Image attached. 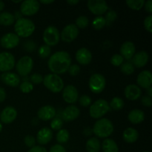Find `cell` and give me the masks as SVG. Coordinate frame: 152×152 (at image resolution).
<instances>
[{
	"label": "cell",
	"instance_id": "cell-44",
	"mask_svg": "<svg viewBox=\"0 0 152 152\" xmlns=\"http://www.w3.org/2000/svg\"><path fill=\"white\" fill-rule=\"evenodd\" d=\"M24 142H25V145L28 148H32V147L35 146L36 143V140L35 138L34 137L31 135H27L25 137V140H24Z\"/></svg>",
	"mask_w": 152,
	"mask_h": 152
},
{
	"label": "cell",
	"instance_id": "cell-16",
	"mask_svg": "<svg viewBox=\"0 0 152 152\" xmlns=\"http://www.w3.org/2000/svg\"><path fill=\"white\" fill-rule=\"evenodd\" d=\"M56 111L54 107L51 105H45L41 107L37 112V117L39 120L48 121L53 119L56 116Z\"/></svg>",
	"mask_w": 152,
	"mask_h": 152
},
{
	"label": "cell",
	"instance_id": "cell-22",
	"mask_svg": "<svg viewBox=\"0 0 152 152\" xmlns=\"http://www.w3.org/2000/svg\"><path fill=\"white\" fill-rule=\"evenodd\" d=\"M80 109L75 105H69L62 111V119L65 122H71L76 120L80 116Z\"/></svg>",
	"mask_w": 152,
	"mask_h": 152
},
{
	"label": "cell",
	"instance_id": "cell-13",
	"mask_svg": "<svg viewBox=\"0 0 152 152\" xmlns=\"http://www.w3.org/2000/svg\"><path fill=\"white\" fill-rule=\"evenodd\" d=\"M19 43V37L13 33H7L1 37L0 44L5 49H13Z\"/></svg>",
	"mask_w": 152,
	"mask_h": 152
},
{
	"label": "cell",
	"instance_id": "cell-36",
	"mask_svg": "<svg viewBox=\"0 0 152 152\" xmlns=\"http://www.w3.org/2000/svg\"><path fill=\"white\" fill-rule=\"evenodd\" d=\"M105 24L107 25H112L113 22L117 19V13H116L115 10H109L105 14Z\"/></svg>",
	"mask_w": 152,
	"mask_h": 152
},
{
	"label": "cell",
	"instance_id": "cell-14",
	"mask_svg": "<svg viewBox=\"0 0 152 152\" xmlns=\"http://www.w3.org/2000/svg\"><path fill=\"white\" fill-rule=\"evenodd\" d=\"M62 97L67 103H75L79 97V93L77 88L71 85L67 86L65 88H63Z\"/></svg>",
	"mask_w": 152,
	"mask_h": 152
},
{
	"label": "cell",
	"instance_id": "cell-33",
	"mask_svg": "<svg viewBox=\"0 0 152 152\" xmlns=\"http://www.w3.org/2000/svg\"><path fill=\"white\" fill-rule=\"evenodd\" d=\"M126 4L132 10H139L144 6L145 1L144 0H127Z\"/></svg>",
	"mask_w": 152,
	"mask_h": 152
},
{
	"label": "cell",
	"instance_id": "cell-35",
	"mask_svg": "<svg viewBox=\"0 0 152 152\" xmlns=\"http://www.w3.org/2000/svg\"><path fill=\"white\" fill-rule=\"evenodd\" d=\"M50 53H51V48L50 46L46 45H42L38 50L39 56L42 59H46L50 56Z\"/></svg>",
	"mask_w": 152,
	"mask_h": 152
},
{
	"label": "cell",
	"instance_id": "cell-20",
	"mask_svg": "<svg viewBox=\"0 0 152 152\" xmlns=\"http://www.w3.org/2000/svg\"><path fill=\"white\" fill-rule=\"evenodd\" d=\"M76 59L81 65H87L91 62L92 54L87 48H81L76 53Z\"/></svg>",
	"mask_w": 152,
	"mask_h": 152
},
{
	"label": "cell",
	"instance_id": "cell-5",
	"mask_svg": "<svg viewBox=\"0 0 152 152\" xmlns=\"http://www.w3.org/2000/svg\"><path fill=\"white\" fill-rule=\"evenodd\" d=\"M110 106L108 102L103 99L95 101L90 107V116L94 119H99L109 111Z\"/></svg>",
	"mask_w": 152,
	"mask_h": 152
},
{
	"label": "cell",
	"instance_id": "cell-58",
	"mask_svg": "<svg viewBox=\"0 0 152 152\" xmlns=\"http://www.w3.org/2000/svg\"><path fill=\"white\" fill-rule=\"evenodd\" d=\"M13 2H15V3H19V2H22V1H13Z\"/></svg>",
	"mask_w": 152,
	"mask_h": 152
},
{
	"label": "cell",
	"instance_id": "cell-42",
	"mask_svg": "<svg viewBox=\"0 0 152 152\" xmlns=\"http://www.w3.org/2000/svg\"><path fill=\"white\" fill-rule=\"evenodd\" d=\"M91 98L88 95H83L80 97L79 99V102H80V105H82L83 107H88L91 104Z\"/></svg>",
	"mask_w": 152,
	"mask_h": 152
},
{
	"label": "cell",
	"instance_id": "cell-50",
	"mask_svg": "<svg viewBox=\"0 0 152 152\" xmlns=\"http://www.w3.org/2000/svg\"><path fill=\"white\" fill-rule=\"evenodd\" d=\"M144 7H145V10L148 12V13H152V1L151 0H148L144 4Z\"/></svg>",
	"mask_w": 152,
	"mask_h": 152
},
{
	"label": "cell",
	"instance_id": "cell-10",
	"mask_svg": "<svg viewBox=\"0 0 152 152\" xmlns=\"http://www.w3.org/2000/svg\"><path fill=\"white\" fill-rule=\"evenodd\" d=\"M79 35V29L75 24H69L66 25L60 34V38L65 42H71Z\"/></svg>",
	"mask_w": 152,
	"mask_h": 152
},
{
	"label": "cell",
	"instance_id": "cell-6",
	"mask_svg": "<svg viewBox=\"0 0 152 152\" xmlns=\"http://www.w3.org/2000/svg\"><path fill=\"white\" fill-rule=\"evenodd\" d=\"M34 67V61L29 56H24L18 60L16 69L21 77H27L31 72Z\"/></svg>",
	"mask_w": 152,
	"mask_h": 152
},
{
	"label": "cell",
	"instance_id": "cell-11",
	"mask_svg": "<svg viewBox=\"0 0 152 152\" xmlns=\"http://www.w3.org/2000/svg\"><path fill=\"white\" fill-rule=\"evenodd\" d=\"M87 5L89 10L97 16L104 14L108 9V4L104 0H88Z\"/></svg>",
	"mask_w": 152,
	"mask_h": 152
},
{
	"label": "cell",
	"instance_id": "cell-34",
	"mask_svg": "<svg viewBox=\"0 0 152 152\" xmlns=\"http://www.w3.org/2000/svg\"><path fill=\"white\" fill-rule=\"evenodd\" d=\"M120 70L123 74H126V75H130V74H133L134 71V66L132 62H126L120 65Z\"/></svg>",
	"mask_w": 152,
	"mask_h": 152
},
{
	"label": "cell",
	"instance_id": "cell-17",
	"mask_svg": "<svg viewBox=\"0 0 152 152\" xmlns=\"http://www.w3.org/2000/svg\"><path fill=\"white\" fill-rule=\"evenodd\" d=\"M137 82L138 86H140L142 88L147 89L151 87L152 83V74L151 71L148 70L141 71L138 74Z\"/></svg>",
	"mask_w": 152,
	"mask_h": 152
},
{
	"label": "cell",
	"instance_id": "cell-30",
	"mask_svg": "<svg viewBox=\"0 0 152 152\" xmlns=\"http://www.w3.org/2000/svg\"><path fill=\"white\" fill-rule=\"evenodd\" d=\"M70 137L69 132L68 130L65 129H62L58 132L57 134H56V140L59 144H64L66 143L68 141Z\"/></svg>",
	"mask_w": 152,
	"mask_h": 152
},
{
	"label": "cell",
	"instance_id": "cell-59",
	"mask_svg": "<svg viewBox=\"0 0 152 152\" xmlns=\"http://www.w3.org/2000/svg\"><path fill=\"white\" fill-rule=\"evenodd\" d=\"M143 152H149V151H143Z\"/></svg>",
	"mask_w": 152,
	"mask_h": 152
},
{
	"label": "cell",
	"instance_id": "cell-40",
	"mask_svg": "<svg viewBox=\"0 0 152 152\" xmlns=\"http://www.w3.org/2000/svg\"><path fill=\"white\" fill-rule=\"evenodd\" d=\"M23 48L27 52H33L37 49V44L33 40H28L25 41L23 44Z\"/></svg>",
	"mask_w": 152,
	"mask_h": 152
},
{
	"label": "cell",
	"instance_id": "cell-53",
	"mask_svg": "<svg viewBox=\"0 0 152 152\" xmlns=\"http://www.w3.org/2000/svg\"><path fill=\"white\" fill-rule=\"evenodd\" d=\"M67 3L71 4V5H75V4H78L79 0H68V1H67Z\"/></svg>",
	"mask_w": 152,
	"mask_h": 152
},
{
	"label": "cell",
	"instance_id": "cell-29",
	"mask_svg": "<svg viewBox=\"0 0 152 152\" xmlns=\"http://www.w3.org/2000/svg\"><path fill=\"white\" fill-rule=\"evenodd\" d=\"M15 19L14 15L9 12H1L0 13V25L4 26H10L14 24Z\"/></svg>",
	"mask_w": 152,
	"mask_h": 152
},
{
	"label": "cell",
	"instance_id": "cell-49",
	"mask_svg": "<svg viewBox=\"0 0 152 152\" xmlns=\"http://www.w3.org/2000/svg\"><path fill=\"white\" fill-rule=\"evenodd\" d=\"M28 152H48L47 150L42 146L40 145H35L28 150Z\"/></svg>",
	"mask_w": 152,
	"mask_h": 152
},
{
	"label": "cell",
	"instance_id": "cell-55",
	"mask_svg": "<svg viewBox=\"0 0 152 152\" xmlns=\"http://www.w3.org/2000/svg\"><path fill=\"white\" fill-rule=\"evenodd\" d=\"M147 94H148V96L151 97L152 96V87H149L148 88H147Z\"/></svg>",
	"mask_w": 152,
	"mask_h": 152
},
{
	"label": "cell",
	"instance_id": "cell-4",
	"mask_svg": "<svg viewBox=\"0 0 152 152\" xmlns=\"http://www.w3.org/2000/svg\"><path fill=\"white\" fill-rule=\"evenodd\" d=\"M44 86L53 93H59L63 90L64 82L57 74H48L43 77Z\"/></svg>",
	"mask_w": 152,
	"mask_h": 152
},
{
	"label": "cell",
	"instance_id": "cell-47",
	"mask_svg": "<svg viewBox=\"0 0 152 152\" xmlns=\"http://www.w3.org/2000/svg\"><path fill=\"white\" fill-rule=\"evenodd\" d=\"M49 152H67L65 148L60 144H56L53 145L51 148H50Z\"/></svg>",
	"mask_w": 152,
	"mask_h": 152
},
{
	"label": "cell",
	"instance_id": "cell-23",
	"mask_svg": "<svg viewBox=\"0 0 152 152\" xmlns=\"http://www.w3.org/2000/svg\"><path fill=\"white\" fill-rule=\"evenodd\" d=\"M53 138V132L49 128L45 127L40 129L37 135V140L40 145H45L50 142Z\"/></svg>",
	"mask_w": 152,
	"mask_h": 152
},
{
	"label": "cell",
	"instance_id": "cell-32",
	"mask_svg": "<svg viewBox=\"0 0 152 152\" xmlns=\"http://www.w3.org/2000/svg\"><path fill=\"white\" fill-rule=\"evenodd\" d=\"M110 108H112L114 111H119L121 110L124 107V101L120 97H114L111 99L109 104Z\"/></svg>",
	"mask_w": 152,
	"mask_h": 152
},
{
	"label": "cell",
	"instance_id": "cell-3",
	"mask_svg": "<svg viewBox=\"0 0 152 152\" xmlns=\"http://www.w3.org/2000/svg\"><path fill=\"white\" fill-rule=\"evenodd\" d=\"M92 130L93 133L98 137L106 138L114 132V126L108 119L101 118L95 123Z\"/></svg>",
	"mask_w": 152,
	"mask_h": 152
},
{
	"label": "cell",
	"instance_id": "cell-8",
	"mask_svg": "<svg viewBox=\"0 0 152 152\" xmlns=\"http://www.w3.org/2000/svg\"><path fill=\"white\" fill-rule=\"evenodd\" d=\"M106 81L103 75L100 74H94L89 80V88L94 94H99L105 89Z\"/></svg>",
	"mask_w": 152,
	"mask_h": 152
},
{
	"label": "cell",
	"instance_id": "cell-18",
	"mask_svg": "<svg viewBox=\"0 0 152 152\" xmlns=\"http://www.w3.org/2000/svg\"><path fill=\"white\" fill-rule=\"evenodd\" d=\"M3 83L10 87H16L20 84L21 79L18 74L12 72H4L1 75Z\"/></svg>",
	"mask_w": 152,
	"mask_h": 152
},
{
	"label": "cell",
	"instance_id": "cell-52",
	"mask_svg": "<svg viewBox=\"0 0 152 152\" xmlns=\"http://www.w3.org/2000/svg\"><path fill=\"white\" fill-rule=\"evenodd\" d=\"M93 133V130H92L91 128H86V129H84V134L86 136H91Z\"/></svg>",
	"mask_w": 152,
	"mask_h": 152
},
{
	"label": "cell",
	"instance_id": "cell-12",
	"mask_svg": "<svg viewBox=\"0 0 152 152\" xmlns=\"http://www.w3.org/2000/svg\"><path fill=\"white\" fill-rule=\"evenodd\" d=\"M15 66V58L9 52L0 53V71L8 72Z\"/></svg>",
	"mask_w": 152,
	"mask_h": 152
},
{
	"label": "cell",
	"instance_id": "cell-56",
	"mask_svg": "<svg viewBox=\"0 0 152 152\" xmlns=\"http://www.w3.org/2000/svg\"><path fill=\"white\" fill-rule=\"evenodd\" d=\"M4 1H1V0H0V12L2 11L3 9H4Z\"/></svg>",
	"mask_w": 152,
	"mask_h": 152
},
{
	"label": "cell",
	"instance_id": "cell-19",
	"mask_svg": "<svg viewBox=\"0 0 152 152\" xmlns=\"http://www.w3.org/2000/svg\"><path fill=\"white\" fill-rule=\"evenodd\" d=\"M135 45L132 42L126 41L123 43L120 48V53L123 56V59H126L127 60L132 59L133 58L134 55L135 54Z\"/></svg>",
	"mask_w": 152,
	"mask_h": 152
},
{
	"label": "cell",
	"instance_id": "cell-2",
	"mask_svg": "<svg viewBox=\"0 0 152 152\" xmlns=\"http://www.w3.org/2000/svg\"><path fill=\"white\" fill-rule=\"evenodd\" d=\"M14 31L18 37H30L35 31V25L31 19L20 18L17 19L14 25Z\"/></svg>",
	"mask_w": 152,
	"mask_h": 152
},
{
	"label": "cell",
	"instance_id": "cell-45",
	"mask_svg": "<svg viewBox=\"0 0 152 152\" xmlns=\"http://www.w3.org/2000/svg\"><path fill=\"white\" fill-rule=\"evenodd\" d=\"M68 73L71 76H77V74H80V67L78 65H71L68 70Z\"/></svg>",
	"mask_w": 152,
	"mask_h": 152
},
{
	"label": "cell",
	"instance_id": "cell-54",
	"mask_svg": "<svg viewBox=\"0 0 152 152\" xmlns=\"http://www.w3.org/2000/svg\"><path fill=\"white\" fill-rule=\"evenodd\" d=\"M39 2L42 3V4H51V3L54 2L53 0H40Z\"/></svg>",
	"mask_w": 152,
	"mask_h": 152
},
{
	"label": "cell",
	"instance_id": "cell-28",
	"mask_svg": "<svg viewBox=\"0 0 152 152\" xmlns=\"http://www.w3.org/2000/svg\"><path fill=\"white\" fill-rule=\"evenodd\" d=\"M102 149L103 152H119L118 145L112 139L107 138L102 142Z\"/></svg>",
	"mask_w": 152,
	"mask_h": 152
},
{
	"label": "cell",
	"instance_id": "cell-31",
	"mask_svg": "<svg viewBox=\"0 0 152 152\" xmlns=\"http://www.w3.org/2000/svg\"><path fill=\"white\" fill-rule=\"evenodd\" d=\"M105 25H106V24H105V18L102 16H96L92 21V27L97 31L102 29Z\"/></svg>",
	"mask_w": 152,
	"mask_h": 152
},
{
	"label": "cell",
	"instance_id": "cell-27",
	"mask_svg": "<svg viewBox=\"0 0 152 152\" xmlns=\"http://www.w3.org/2000/svg\"><path fill=\"white\" fill-rule=\"evenodd\" d=\"M86 148L88 152H99L101 145L99 139L96 137H91L86 142Z\"/></svg>",
	"mask_w": 152,
	"mask_h": 152
},
{
	"label": "cell",
	"instance_id": "cell-21",
	"mask_svg": "<svg viewBox=\"0 0 152 152\" xmlns=\"http://www.w3.org/2000/svg\"><path fill=\"white\" fill-rule=\"evenodd\" d=\"M140 88L134 84L129 85L125 88V96L128 99L131 101H134L139 99L141 96Z\"/></svg>",
	"mask_w": 152,
	"mask_h": 152
},
{
	"label": "cell",
	"instance_id": "cell-57",
	"mask_svg": "<svg viewBox=\"0 0 152 152\" xmlns=\"http://www.w3.org/2000/svg\"><path fill=\"white\" fill-rule=\"evenodd\" d=\"M1 130H2V125H1V123H0V132H1Z\"/></svg>",
	"mask_w": 152,
	"mask_h": 152
},
{
	"label": "cell",
	"instance_id": "cell-51",
	"mask_svg": "<svg viewBox=\"0 0 152 152\" xmlns=\"http://www.w3.org/2000/svg\"><path fill=\"white\" fill-rule=\"evenodd\" d=\"M6 99V91L2 87L0 86V102H2Z\"/></svg>",
	"mask_w": 152,
	"mask_h": 152
},
{
	"label": "cell",
	"instance_id": "cell-15",
	"mask_svg": "<svg viewBox=\"0 0 152 152\" xmlns=\"http://www.w3.org/2000/svg\"><path fill=\"white\" fill-rule=\"evenodd\" d=\"M17 111L13 106H7L2 110L0 114V120L4 124H10L16 120Z\"/></svg>",
	"mask_w": 152,
	"mask_h": 152
},
{
	"label": "cell",
	"instance_id": "cell-25",
	"mask_svg": "<svg viewBox=\"0 0 152 152\" xmlns=\"http://www.w3.org/2000/svg\"><path fill=\"white\" fill-rule=\"evenodd\" d=\"M128 119L133 124H139L145 119V114L140 109H134L129 112Z\"/></svg>",
	"mask_w": 152,
	"mask_h": 152
},
{
	"label": "cell",
	"instance_id": "cell-41",
	"mask_svg": "<svg viewBox=\"0 0 152 152\" xmlns=\"http://www.w3.org/2000/svg\"><path fill=\"white\" fill-rule=\"evenodd\" d=\"M123 61H124V59L120 54H114L111 58V63L114 66H120L123 63Z\"/></svg>",
	"mask_w": 152,
	"mask_h": 152
},
{
	"label": "cell",
	"instance_id": "cell-1",
	"mask_svg": "<svg viewBox=\"0 0 152 152\" xmlns=\"http://www.w3.org/2000/svg\"><path fill=\"white\" fill-rule=\"evenodd\" d=\"M71 65V58L65 50L55 52L49 58L48 65L52 74H62L68 71Z\"/></svg>",
	"mask_w": 152,
	"mask_h": 152
},
{
	"label": "cell",
	"instance_id": "cell-7",
	"mask_svg": "<svg viewBox=\"0 0 152 152\" xmlns=\"http://www.w3.org/2000/svg\"><path fill=\"white\" fill-rule=\"evenodd\" d=\"M60 34L55 26H48L43 33V40L46 45L54 46L59 43Z\"/></svg>",
	"mask_w": 152,
	"mask_h": 152
},
{
	"label": "cell",
	"instance_id": "cell-37",
	"mask_svg": "<svg viewBox=\"0 0 152 152\" xmlns=\"http://www.w3.org/2000/svg\"><path fill=\"white\" fill-rule=\"evenodd\" d=\"M89 20L86 16H80L76 20V26L77 28H80L81 29H84V28H87L88 26Z\"/></svg>",
	"mask_w": 152,
	"mask_h": 152
},
{
	"label": "cell",
	"instance_id": "cell-48",
	"mask_svg": "<svg viewBox=\"0 0 152 152\" xmlns=\"http://www.w3.org/2000/svg\"><path fill=\"white\" fill-rule=\"evenodd\" d=\"M141 102H142V105H145L146 107H151L152 104V99L151 97L148 96V95L146 96H143L141 99Z\"/></svg>",
	"mask_w": 152,
	"mask_h": 152
},
{
	"label": "cell",
	"instance_id": "cell-39",
	"mask_svg": "<svg viewBox=\"0 0 152 152\" xmlns=\"http://www.w3.org/2000/svg\"><path fill=\"white\" fill-rule=\"evenodd\" d=\"M19 89H20V91L22 93H30L34 89V85L31 83H30V82L25 81L22 83H21L20 86H19Z\"/></svg>",
	"mask_w": 152,
	"mask_h": 152
},
{
	"label": "cell",
	"instance_id": "cell-26",
	"mask_svg": "<svg viewBox=\"0 0 152 152\" xmlns=\"http://www.w3.org/2000/svg\"><path fill=\"white\" fill-rule=\"evenodd\" d=\"M139 137L138 132L135 129L132 127L127 128L123 134V137L124 140L128 143H133L136 142Z\"/></svg>",
	"mask_w": 152,
	"mask_h": 152
},
{
	"label": "cell",
	"instance_id": "cell-38",
	"mask_svg": "<svg viewBox=\"0 0 152 152\" xmlns=\"http://www.w3.org/2000/svg\"><path fill=\"white\" fill-rule=\"evenodd\" d=\"M62 125H63V122L59 117H54L52 119L51 122H50V127L53 130L55 131H59L62 129Z\"/></svg>",
	"mask_w": 152,
	"mask_h": 152
},
{
	"label": "cell",
	"instance_id": "cell-24",
	"mask_svg": "<svg viewBox=\"0 0 152 152\" xmlns=\"http://www.w3.org/2000/svg\"><path fill=\"white\" fill-rule=\"evenodd\" d=\"M149 56L146 51H140L138 53H135L132 58V62L133 65L137 68H142L145 66L148 62Z\"/></svg>",
	"mask_w": 152,
	"mask_h": 152
},
{
	"label": "cell",
	"instance_id": "cell-43",
	"mask_svg": "<svg viewBox=\"0 0 152 152\" xmlns=\"http://www.w3.org/2000/svg\"><path fill=\"white\" fill-rule=\"evenodd\" d=\"M30 80L31 83H34L35 85H39L43 82V77L39 74H34L30 77Z\"/></svg>",
	"mask_w": 152,
	"mask_h": 152
},
{
	"label": "cell",
	"instance_id": "cell-46",
	"mask_svg": "<svg viewBox=\"0 0 152 152\" xmlns=\"http://www.w3.org/2000/svg\"><path fill=\"white\" fill-rule=\"evenodd\" d=\"M151 21H152V16L149 15L145 19H144V27H145V30L148 31L149 33L152 32V25H151Z\"/></svg>",
	"mask_w": 152,
	"mask_h": 152
},
{
	"label": "cell",
	"instance_id": "cell-9",
	"mask_svg": "<svg viewBox=\"0 0 152 152\" xmlns=\"http://www.w3.org/2000/svg\"><path fill=\"white\" fill-rule=\"evenodd\" d=\"M39 2L37 0H25L20 5V13L25 16H33L39 11Z\"/></svg>",
	"mask_w": 152,
	"mask_h": 152
}]
</instances>
